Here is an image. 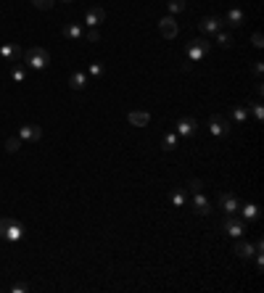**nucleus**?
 <instances>
[{"label":"nucleus","mask_w":264,"mask_h":293,"mask_svg":"<svg viewBox=\"0 0 264 293\" xmlns=\"http://www.w3.org/2000/svg\"><path fill=\"white\" fill-rule=\"evenodd\" d=\"M21 56H24V50H21L16 43H6L3 48H0V58L8 61V63H16Z\"/></svg>","instance_id":"nucleus-7"},{"label":"nucleus","mask_w":264,"mask_h":293,"mask_svg":"<svg viewBox=\"0 0 264 293\" xmlns=\"http://www.w3.org/2000/svg\"><path fill=\"white\" fill-rule=\"evenodd\" d=\"M87 74H90V77H101V74H103V63H90Z\"/></svg>","instance_id":"nucleus-29"},{"label":"nucleus","mask_w":264,"mask_h":293,"mask_svg":"<svg viewBox=\"0 0 264 293\" xmlns=\"http://www.w3.org/2000/svg\"><path fill=\"white\" fill-rule=\"evenodd\" d=\"M85 37H87V40H90V43H98V40H101V32H98V29H95V26H92V29H90V32H87V35H85Z\"/></svg>","instance_id":"nucleus-31"},{"label":"nucleus","mask_w":264,"mask_h":293,"mask_svg":"<svg viewBox=\"0 0 264 293\" xmlns=\"http://www.w3.org/2000/svg\"><path fill=\"white\" fill-rule=\"evenodd\" d=\"M87 85V74H82V72H74L72 77H69V87L72 90H82Z\"/></svg>","instance_id":"nucleus-18"},{"label":"nucleus","mask_w":264,"mask_h":293,"mask_svg":"<svg viewBox=\"0 0 264 293\" xmlns=\"http://www.w3.org/2000/svg\"><path fill=\"white\" fill-rule=\"evenodd\" d=\"M11 79H13V82H24V79H26L24 66H11Z\"/></svg>","instance_id":"nucleus-22"},{"label":"nucleus","mask_w":264,"mask_h":293,"mask_svg":"<svg viewBox=\"0 0 264 293\" xmlns=\"http://www.w3.org/2000/svg\"><path fill=\"white\" fill-rule=\"evenodd\" d=\"M209 129H211V135H217V138H224L230 132V122L224 119L222 114H214L209 119Z\"/></svg>","instance_id":"nucleus-4"},{"label":"nucleus","mask_w":264,"mask_h":293,"mask_svg":"<svg viewBox=\"0 0 264 293\" xmlns=\"http://www.w3.org/2000/svg\"><path fill=\"white\" fill-rule=\"evenodd\" d=\"M63 37H66V40H82V37H85V29H82L79 24H66V26H63Z\"/></svg>","instance_id":"nucleus-17"},{"label":"nucleus","mask_w":264,"mask_h":293,"mask_svg":"<svg viewBox=\"0 0 264 293\" xmlns=\"http://www.w3.org/2000/svg\"><path fill=\"white\" fill-rule=\"evenodd\" d=\"M209 50H211V43H209L206 37H198V40H193V43L188 45V58H190L193 63H198Z\"/></svg>","instance_id":"nucleus-3"},{"label":"nucleus","mask_w":264,"mask_h":293,"mask_svg":"<svg viewBox=\"0 0 264 293\" xmlns=\"http://www.w3.org/2000/svg\"><path fill=\"white\" fill-rule=\"evenodd\" d=\"M127 119H129L132 127H145V124L151 122V114H148V111H129Z\"/></svg>","instance_id":"nucleus-15"},{"label":"nucleus","mask_w":264,"mask_h":293,"mask_svg":"<svg viewBox=\"0 0 264 293\" xmlns=\"http://www.w3.org/2000/svg\"><path fill=\"white\" fill-rule=\"evenodd\" d=\"M172 204H175V209H182L185 206V190H172Z\"/></svg>","instance_id":"nucleus-23"},{"label":"nucleus","mask_w":264,"mask_h":293,"mask_svg":"<svg viewBox=\"0 0 264 293\" xmlns=\"http://www.w3.org/2000/svg\"><path fill=\"white\" fill-rule=\"evenodd\" d=\"M219 206H222V211H227V214H235V211L241 209V206H238V198L230 196V193H222L219 196Z\"/></svg>","instance_id":"nucleus-13"},{"label":"nucleus","mask_w":264,"mask_h":293,"mask_svg":"<svg viewBox=\"0 0 264 293\" xmlns=\"http://www.w3.org/2000/svg\"><path fill=\"white\" fill-rule=\"evenodd\" d=\"M19 138H21V143H37L43 138V129L37 124H24V127H19Z\"/></svg>","instance_id":"nucleus-8"},{"label":"nucleus","mask_w":264,"mask_h":293,"mask_svg":"<svg viewBox=\"0 0 264 293\" xmlns=\"http://www.w3.org/2000/svg\"><path fill=\"white\" fill-rule=\"evenodd\" d=\"M158 32H161L167 40H175L177 37V21H175V16H164L161 21H158Z\"/></svg>","instance_id":"nucleus-10"},{"label":"nucleus","mask_w":264,"mask_h":293,"mask_svg":"<svg viewBox=\"0 0 264 293\" xmlns=\"http://www.w3.org/2000/svg\"><path fill=\"white\" fill-rule=\"evenodd\" d=\"M195 132H198V122H195V119L182 116L180 122H177V135H182V138H193Z\"/></svg>","instance_id":"nucleus-9"},{"label":"nucleus","mask_w":264,"mask_h":293,"mask_svg":"<svg viewBox=\"0 0 264 293\" xmlns=\"http://www.w3.org/2000/svg\"><path fill=\"white\" fill-rule=\"evenodd\" d=\"M53 3H56V0H32V6H35V8H40V11H50V8H53Z\"/></svg>","instance_id":"nucleus-25"},{"label":"nucleus","mask_w":264,"mask_h":293,"mask_svg":"<svg viewBox=\"0 0 264 293\" xmlns=\"http://www.w3.org/2000/svg\"><path fill=\"white\" fill-rule=\"evenodd\" d=\"M251 43H254L256 48H261L264 43H261V32H254V37H251Z\"/></svg>","instance_id":"nucleus-32"},{"label":"nucleus","mask_w":264,"mask_h":293,"mask_svg":"<svg viewBox=\"0 0 264 293\" xmlns=\"http://www.w3.org/2000/svg\"><path fill=\"white\" fill-rule=\"evenodd\" d=\"M224 233H227L230 238H243V233H246V222L243 219H235L233 214H227V219H224Z\"/></svg>","instance_id":"nucleus-5"},{"label":"nucleus","mask_w":264,"mask_h":293,"mask_svg":"<svg viewBox=\"0 0 264 293\" xmlns=\"http://www.w3.org/2000/svg\"><path fill=\"white\" fill-rule=\"evenodd\" d=\"M261 72H264V63H261V61H256V63H254V74H256V77H261Z\"/></svg>","instance_id":"nucleus-34"},{"label":"nucleus","mask_w":264,"mask_h":293,"mask_svg":"<svg viewBox=\"0 0 264 293\" xmlns=\"http://www.w3.org/2000/svg\"><path fill=\"white\" fill-rule=\"evenodd\" d=\"M241 214H243V219H256V217H259V209H256L254 204H246V206L241 209Z\"/></svg>","instance_id":"nucleus-20"},{"label":"nucleus","mask_w":264,"mask_h":293,"mask_svg":"<svg viewBox=\"0 0 264 293\" xmlns=\"http://www.w3.org/2000/svg\"><path fill=\"white\" fill-rule=\"evenodd\" d=\"M217 35V45L219 48H230L233 45V35H227V32H214Z\"/></svg>","instance_id":"nucleus-21"},{"label":"nucleus","mask_w":264,"mask_h":293,"mask_svg":"<svg viewBox=\"0 0 264 293\" xmlns=\"http://www.w3.org/2000/svg\"><path fill=\"white\" fill-rule=\"evenodd\" d=\"M11 290H13V293H26V290H32V288H29V285H13Z\"/></svg>","instance_id":"nucleus-33"},{"label":"nucleus","mask_w":264,"mask_h":293,"mask_svg":"<svg viewBox=\"0 0 264 293\" xmlns=\"http://www.w3.org/2000/svg\"><path fill=\"white\" fill-rule=\"evenodd\" d=\"M188 188H190L193 193H201V190H204V182H201V180H190Z\"/></svg>","instance_id":"nucleus-30"},{"label":"nucleus","mask_w":264,"mask_h":293,"mask_svg":"<svg viewBox=\"0 0 264 293\" xmlns=\"http://www.w3.org/2000/svg\"><path fill=\"white\" fill-rule=\"evenodd\" d=\"M106 19V11L101 8V6H95V8H90L87 13H85V24H90V26H98L101 21Z\"/></svg>","instance_id":"nucleus-14"},{"label":"nucleus","mask_w":264,"mask_h":293,"mask_svg":"<svg viewBox=\"0 0 264 293\" xmlns=\"http://www.w3.org/2000/svg\"><path fill=\"white\" fill-rule=\"evenodd\" d=\"M185 6H188L185 0H169V11H172V13H180V11H185Z\"/></svg>","instance_id":"nucleus-26"},{"label":"nucleus","mask_w":264,"mask_h":293,"mask_svg":"<svg viewBox=\"0 0 264 293\" xmlns=\"http://www.w3.org/2000/svg\"><path fill=\"white\" fill-rule=\"evenodd\" d=\"M24 63L29 66V69H35V72H43L45 66L50 63V53L45 50V48H26L24 50Z\"/></svg>","instance_id":"nucleus-1"},{"label":"nucleus","mask_w":264,"mask_h":293,"mask_svg":"<svg viewBox=\"0 0 264 293\" xmlns=\"http://www.w3.org/2000/svg\"><path fill=\"white\" fill-rule=\"evenodd\" d=\"M61 3H72V0H61Z\"/></svg>","instance_id":"nucleus-35"},{"label":"nucleus","mask_w":264,"mask_h":293,"mask_svg":"<svg viewBox=\"0 0 264 293\" xmlns=\"http://www.w3.org/2000/svg\"><path fill=\"white\" fill-rule=\"evenodd\" d=\"M177 145V135H164V151H172Z\"/></svg>","instance_id":"nucleus-28"},{"label":"nucleus","mask_w":264,"mask_h":293,"mask_svg":"<svg viewBox=\"0 0 264 293\" xmlns=\"http://www.w3.org/2000/svg\"><path fill=\"white\" fill-rule=\"evenodd\" d=\"M222 21L227 24V26H243V21H246V13H243L241 8H230V11L222 16Z\"/></svg>","instance_id":"nucleus-12"},{"label":"nucleus","mask_w":264,"mask_h":293,"mask_svg":"<svg viewBox=\"0 0 264 293\" xmlns=\"http://www.w3.org/2000/svg\"><path fill=\"white\" fill-rule=\"evenodd\" d=\"M222 19L219 16H204L201 21H198V32L201 35H214V32H219L222 29Z\"/></svg>","instance_id":"nucleus-6"},{"label":"nucleus","mask_w":264,"mask_h":293,"mask_svg":"<svg viewBox=\"0 0 264 293\" xmlns=\"http://www.w3.org/2000/svg\"><path fill=\"white\" fill-rule=\"evenodd\" d=\"M193 209H195L198 217H209V214H211V204L206 201L204 193H195V196H193Z\"/></svg>","instance_id":"nucleus-11"},{"label":"nucleus","mask_w":264,"mask_h":293,"mask_svg":"<svg viewBox=\"0 0 264 293\" xmlns=\"http://www.w3.org/2000/svg\"><path fill=\"white\" fill-rule=\"evenodd\" d=\"M0 238H3V241L16 243V241H21V238H24V227H21L16 219L3 217V219H0Z\"/></svg>","instance_id":"nucleus-2"},{"label":"nucleus","mask_w":264,"mask_h":293,"mask_svg":"<svg viewBox=\"0 0 264 293\" xmlns=\"http://www.w3.org/2000/svg\"><path fill=\"white\" fill-rule=\"evenodd\" d=\"M235 254L241 256V259H251L256 254V248L251 246V243H246V241H241V238H238V243H235Z\"/></svg>","instance_id":"nucleus-16"},{"label":"nucleus","mask_w":264,"mask_h":293,"mask_svg":"<svg viewBox=\"0 0 264 293\" xmlns=\"http://www.w3.org/2000/svg\"><path fill=\"white\" fill-rule=\"evenodd\" d=\"M248 119V106H235V111H233V122L235 124H243Z\"/></svg>","instance_id":"nucleus-19"},{"label":"nucleus","mask_w":264,"mask_h":293,"mask_svg":"<svg viewBox=\"0 0 264 293\" xmlns=\"http://www.w3.org/2000/svg\"><path fill=\"white\" fill-rule=\"evenodd\" d=\"M19 148H21V138H8L6 140V151L8 153H16Z\"/></svg>","instance_id":"nucleus-24"},{"label":"nucleus","mask_w":264,"mask_h":293,"mask_svg":"<svg viewBox=\"0 0 264 293\" xmlns=\"http://www.w3.org/2000/svg\"><path fill=\"white\" fill-rule=\"evenodd\" d=\"M251 114L256 116V122H261V119H264V109H261V103H251Z\"/></svg>","instance_id":"nucleus-27"}]
</instances>
